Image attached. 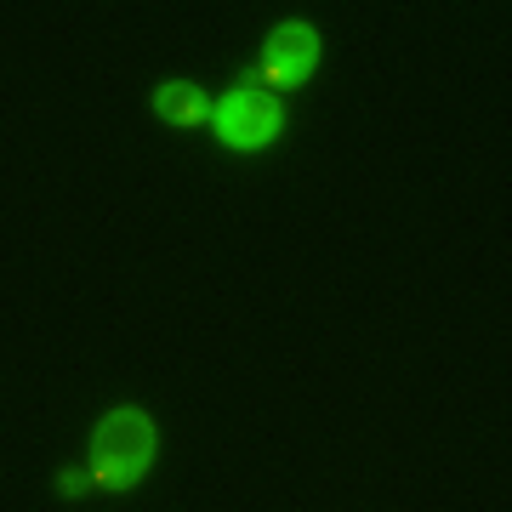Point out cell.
I'll use <instances>...</instances> for the list:
<instances>
[{
    "instance_id": "1",
    "label": "cell",
    "mask_w": 512,
    "mask_h": 512,
    "mask_svg": "<svg viewBox=\"0 0 512 512\" xmlns=\"http://www.w3.org/2000/svg\"><path fill=\"white\" fill-rule=\"evenodd\" d=\"M154 450H160V433H154L148 410H137V404L109 410L92 433V467H86L92 490H131L154 467Z\"/></svg>"
},
{
    "instance_id": "2",
    "label": "cell",
    "mask_w": 512,
    "mask_h": 512,
    "mask_svg": "<svg viewBox=\"0 0 512 512\" xmlns=\"http://www.w3.org/2000/svg\"><path fill=\"white\" fill-rule=\"evenodd\" d=\"M211 120H217V137L228 148H262V143L279 137L285 109H279L274 92H262L256 80H245L239 92H228L222 103H211Z\"/></svg>"
},
{
    "instance_id": "3",
    "label": "cell",
    "mask_w": 512,
    "mask_h": 512,
    "mask_svg": "<svg viewBox=\"0 0 512 512\" xmlns=\"http://www.w3.org/2000/svg\"><path fill=\"white\" fill-rule=\"evenodd\" d=\"M319 63V35H313L308 23H279L274 35L262 40V69L251 74L262 92H285V86H302Z\"/></svg>"
},
{
    "instance_id": "4",
    "label": "cell",
    "mask_w": 512,
    "mask_h": 512,
    "mask_svg": "<svg viewBox=\"0 0 512 512\" xmlns=\"http://www.w3.org/2000/svg\"><path fill=\"white\" fill-rule=\"evenodd\" d=\"M154 109H160V120H171V126H200L205 114H211V97H205L200 86H188V80H165L160 92H154Z\"/></svg>"
},
{
    "instance_id": "5",
    "label": "cell",
    "mask_w": 512,
    "mask_h": 512,
    "mask_svg": "<svg viewBox=\"0 0 512 512\" xmlns=\"http://www.w3.org/2000/svg\"><path fill=\"white\" fill-rule=\"evenodd\" d=\"M57 490H63V495H86V490H92V473H63V478H57Z\"/></svg>"
}]
</instances>
